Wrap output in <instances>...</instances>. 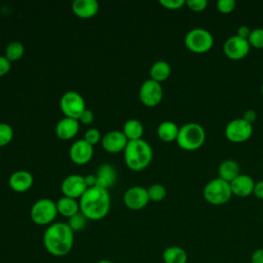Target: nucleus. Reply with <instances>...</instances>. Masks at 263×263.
<instances>
[{"label":"nucleus","instance_id":"1","mask_svg":"<svg viewBox=\"0 0 263 263\" xmlns=\"http://www.w3.org/2000/svg\"><path fill=\"white\" fill-rule=\"evenodd\" d=\"M43 246L52 256L62 257L69 254L74 245V231L67 223L53 222L43 233Z\"/></svg>","mask_w":263,"mask_h":263},{"label":"nucleus","instance_id":"2","mask_svg":"<svg viewBox=\"0 0 263 263\" xmlns=\"http://www.w3.org/2000/svg\"><path fill=\"white\" fill-rule=\"evenodd\" d=\"M80 212L87 220L98 221L105 218L111 208V197L107 189L95 186L87 188L79 198Z\"/></svg>","mask_w":263,"mask_h":263},{"label":"nucleus","instance_id":"3","mask_svg":"<svg viewBox=\"0 0 263 263\" xmlns=\"http://www.w3.org/2000/svg\"><path fill=\"white\" fill-rule=\"evenodd\" d=\"M123 155L125 165L132 171L139 172L149 166L152 161L153 150L148 142L140 139L128 141Z\"/></svg>","mask_w":263,"mask_h":263},{"label":"nucleus","instance_id":"4","mask_svg":"<svg viewBox=\"0 0 263 263\" xmlns=\"http://www.w3.org/2000/svg\"><path fill=\"white\" fill-rule=\"evenodd\" d=\"M205 138L206 133L202 125L196 122H188L180 127L176 142L185 151H195L204 144Z\"/></svg>","mask_w":263,"mask_h":263},{"label":"nucleus","instance_id":"5","mask_svg":"<svg viewBox=\"0 0 263 263\" xmlns=\"http://www.w3.org/2000/svg\"><path fill=\"white\" fill-rule=\"evenodd\" d=\"M59 215L57 203L50 198H40L35 201L30 210L33 223L39 226H49Z\"/></svg>","mask_w":263,"mask_h":263},{"label":"nucleus","instance_id":"6","mask_svg":"<svg viewBox=\"0 0 263 263\" xmlns=\"http://www.w3.org/2000/svg\"><path fill=\"white\" fill-rule=\"evenodd\" d=\"M232 196V191L230 188V183L222 180L221 178H216L206 183L203 188L204 199L213 205H222L230 200Z\"/></svg>","mask_w":263,"mask_h":263},{"label":"nucleus","instance_id":"7","mask_svg":"<svg viewBox=\"0 0 263 263\" xmlns=\"http://www.w3.org/2000/svg\"><path fill=\"white\" fill-rule=\"evenodd\" d=\"M185 46L193 53H205L214 45V37L203 28H194L187 32L185 36Z\"/></svg>","mask_w":263,"mask_h":263},{"label":"nucleus","instance_id":"8","mask_svg":"<svg viewBox=\"0 0 263 263\" xmlns=\"http://www.w3.org/2000/svg\"><path fill=\"white\" fill-rule=\"evenodd\" d=\"M60 109L65 117L77 119L81 113L86 109L85 101L83 97L74 90L66 91L60 99Z\"/></svg>","mask_w":263,"mask_h":263},{"label":"nucleus","instance_id":"9","mask_svg":"<svg viewBox=\"0 0 263 263\" xmlns=\"http://www.w3.org/2000/svg\"><path fill=\"white\" fill-rule=\"evenodd\" d=\"M225 137L232 143H243L253 135V124L246 121L242 117L230 120L224 130Z\"/></svg>","mask_w":263,"mask_h":263},{"label":"nucleus","instance_id":"10","mask_svg":"<svg viewBox=\"0 0 263 263\" xmlns=\"http://www.w3.org/2000/svg\"><path fill=\"white\" fill-rule=\"evenodd\" d=\"M163 97V89L159 82L152 79L145 80L139 90V98L143 105L146 107L157 106Z\"/></svg>","mask_w":263,"mask_h":263},{"label":"nucleus","instance_id":"11","mask_svg":"<svg viewBox=\"0 0 263 263\" xmlns=\"http://www.w3.org/2000/svg\"><path fill=\"white\" fill-rule=\"evenodd\" d=\"M250 44L248 39L238 37L237 35L227 38L223 44L224 54L233 61H238L248 55L250 52Z\"/></svg>","mask_w":263,"mask_h":263},{"label":"nucleus","instance_id":"12","mask_svg":"<svg viewBox=\"0 0 263 263\" xmlns=\"http://www.w3.org/2000/svg\"><path fill=\"white\" fill-rule=\"evenodd\" d=\"M87 190V186L84 180V176L72 174L67 176L61 184V191L64 196L78 199Z\"/></svg>","mask_w":263,"mask_h":263},{"label":"nucleus","instance_id":"13","mask_svg":"<svg viewBox=\"0 0 263 263\" xmlns=\"http://www.w3.org/2000/svg\"><path fill=\"white\" fill-rule=\"evenodd\" d=\"M149 201L147 188L143 186L129 187L123 194L124 205L133 211H139L146 208Z\"/></svg>","mask_w":263,"mask_h":263},{"label":"nucleus","instance_id":"14","mask_svg":"<svg viewBox=\"0 0 263 263\" xmlns=\"http://www.w3.org/2000/svg\"><path fill=\"white\" fill-rule=\"evenodd\" d=\"M93 152V146L88 144L84 139H80L72 144L69 156L73 163L77 165H84L91 160Z\"/></svg>","mask_w":263,"mask_h":263},{"label":"nucleus","instance_id":"15","mask_svg":"<svg viewBox=\"0 0 263 263\" xmlns=\"http://www.w3.org/2000/svg\"><path fill=\"white\" fill-rule=\"evenodd\" d=\"M127 143L128 140L124 136L123 132L117 129L107 132L101 140L103 149L109 153L123 152Z\"/></svg>","mask_w":263,"mask_h":263},{"label":"nucleus","instance_id":"16","mask_svg":"<svg viewBox=\"0 0 263 263\" xmlns=\"http://www.w3.org/2000/svg\"><path fill=\"white\" fill-rule=\"evenodd\" d=\"M34 183L33 175L26 170H18L13 172L9 179L8 185L12 191L23 193L31 189Z\"/></svg>","mask_w":263,"mask_h":263},{"label":"nucleus","instance_id":"17","mask_svg":"<svg viewBox=\"0 0 263 263\" xmlns=\"http://www.w3.org/2000/svg\"><path fill=\"white\" fill-rule=\"evenodd\" d=\"M55 135L62 141H69L75 138L79 130V121L70 117H63L55 124Z\"/></svg>","mask_w":263,"mask_h":263},{"label":"nucleus","instance_id":"18","mask_svg":"<svg viewBox=\"0 0 263 263\" xmlns=\"http://www.w3.org/2000/svg\"><path fill=\"white\" fill-rule=\"evenodd\" d=\"M99 7L97 0H75L72 3L73 13L76 17L81 20L95 17L99 11Z\"/></svg>","mask_w":263,"mask_h":263},{"label":"nucleus","instance_id":"19","mask_svg":"<svg viewBox=\"0 0 263 263\" xmlns=\"http://www.w3.org/2000/svg\"><path fill=\"white\" fill-rule=\"evenodd\" d=\"M255 187L254 180L245 174H239L233 181L230 182V188L232 191V195H236L238 197H247L253 194Z\"/></svg>","mask_w":263,"mask_h":263},{"label":"nucleus","instance_id":"20","mask_svg":"<svg viewBox=\"0 0 263 263\" xmlns=\"http://www.w3.org/2000/svg\"><path fill=\"white\" fill-rule=\"evenodd\" d=\"M97 177V186L109 189L116 181V171L110 163H102L95 173Z\"/></svg>","mask_w":263,"mask_h":263},{"label":"nucleus","instance_id":"21","mask_svg":"<svg viewBox=\"0 0 263 263\" xmlns=\"http://www.w3.org/2000/svg\"><path fill=\"white\" fill-rule=\"evenodd\" d=\"M218 174L219 178L230 183L240 174V168L235 160L226 159L220 163L218 167Z\"/></svg>","mask_w":263,"mask_h":263},{"label":"nucleus","instance_id":"22","mask_svg":"<svg viewBox=\"0 0 263 263\" xmlns=\"http://www.w3.org/2000/svg\"><path fill=\"white\" fill-rule=\"evenodd\" d=\"M179 129L180 127H178L175 122L171 120H165L157 126V136L162 142L171 143L177 140Z\"/></svg>","mask_w":263,"mask_h":263},{"label":"nucleus","instance_id":"23","mask_svg":"<svg viewBox=\"0 0 263 263\" xmlns=\"http://www.w3.org/2000/svg\"><path fill=\"white\" fill-rule=\"evenodd\" d=\"M55 203H57L58 213L68 219L74 216L75 214H77L78 212H80L79 201H77V199L63 196L59 198L55 201Z\"/></svg>","mask_w":263,"mask_h":263},{"label":"nucleus","instance_id":"24","mask_svg":"<svg viewBox=\"0 0 263 263\" xmlns=\"http://www.w3.org/2000/svg\"><path fill=\"white\" fill-rule=\"evenodd\" d=\"M164 263H187L188 254L180 246H170L162 253Z\"/></svg>","mask_w":263,"mask_h":263},{"label":"nucleus","instance_id":"25","mask_svg":"<svg viewBox=\"0 0 263 263\" xmlns=\"http://www.w3.org/2000/svg\"><path fill=\"white\" fill-rule=\"evenodd\" d=\"M172 73L171 65L165 61H156L152 64L149 70L150 79L156 81V82H162L166 80Z\"/></svg>","mask_w":263,"mask_h":263},{"label":"nucleus","instance_id":"26","mask_svg":"<svg viewBox=\"0 0 263 263\" xmlns=\"http://www.w3.org/2000/svg\"><path fill=\"white\" fill-rule=\"evenodd\" d=\"M122 132L128 141H136L142 139L144 126L138 119H128L124 122Z\"/></svg>","mask_w":263,"mask_h":263},{"label":"nucleus","instance_id":"27","mask_svg":"<svg viewBox=\"0 0 263 263\" xmlns=\"http://www.w3.org/2000/svg\"><path fill=\"white\" fill-rule=\"evenodd\" d=\"M24 52H25L24 45L18 41H12L7 44L4 55L9 62L13 63L21 60L24 55Z\"/></svg>","mask_w":263,"mask_h":263},{"label":"nucleus","instance_id":"28","mask_svg":"<svg viewBox=\"0 0 263 263\" xmlns=\"http://www.w3.org/2000/svg\"><path fill=\"white\" fill-rule=\"evenodd\" d=\"M147 191L150 201L159 202L166 197V189L161 184H153L149 188H147Z\"/></svg>","mask_w":263,"mask_h":263},{"label":"nucleus","instance_id":"29","mask_svg":"<svg viewBox=\"0 0 263 263\" xmlns=\"http://www.w3.org/2000/svg\"><path fill=\"white\" fill-rule=\"evenodd\" d=\"M87 221H88L87 218L81 212H78L77 214H75L74 216H72L71 218L68 219L67 224L75 232V231L83 230L87 224Z\"/></svg>","mask_w":263,"mask_h":263},{"label":"nucleus","instance_id":"30","mask_svg":"<svg viewBox=\"0 0 263 263\" xmlns=\"http://www.w3.org/2000/svg\"><path fill=\"white\" fill-rule=\"evenodd\" d=\"M14 136V132L11 125L5 122H0V147L8 145Z\"/></svg>","mask_w":263,"mask_h":263},{"label":"nucleus","instance_id":"31","mask_svg":"<svg viewBox=\"0 0 263 263\" xmlns=\"http://www.w3.org/2000/svg\"><path fill=\"white\" fill-rule=\"evenodd\" d=\"M250 46L255 48H263V28H257L251 30V33L248 37Z\"/></svg>","mask_w":263,"mask_h":263},{"label":"nucleus","instance_id":"32","mask_svg":"<svg viewBox=\"0 0 263 263\" xmlns=\"http://www.w3.org/2000/svg\"><path fill=\"white\" fill-rule=\"evenodd\" d=\"M83 139L88 143L90 144L91 146H95L96 144H98L99 142H101L102 140V135L100 133L99 129L95 128V127H91V128H88L85 134H84V137Z\"/></svg>","mask_w":263,"mask_h":263},{"label":"nucleus","instance_id":"33","mask_svg":"<svg viewBox=\"0 0 263 263\" xmlns=\"http://www.w3.org/2000/svg\"><path fill=\"white\" fill-rule=\"evenodd\" d=\"M235 6H236V2L234 0H218L217 1V9L224 14L232 12Z\"/></svg>","mask_w":263,"mask_h":263},{"label":"nucleus","instance_id":"34","mask_svg":"<svg viewBox=\"0 0 263 263\" xmlns=\"http://www.w3.org/2000/svg\"><path fill=\"white\" fill-rule=\"evenodd\" d=\"M208 4L209 3L206 0H188V1H186L187 7L194 12L203 11L208 7Z\"/></svg>","mask_w":263,"mask_h":263},{"label":"nucleus","instance_id":"35","mask_svg":"<svg viewBox=\"0 0 263 263\" xmlns=\"http://www.w3.org/2000/svg\"><path fill=\"white\" fill-rule=\"evenodd\" d=\"M159 3L168 10H177L186 5L185 0H160Z\"/></svg>","mask_w":263,"mask_h":263},{"label":"nucleus","instance_id":"36","mask_svg":"<svg viewBox=\"0 0 263 263\" xmlns=\"http://www.w3.org/2000/svg\"><path fill=\"white\" fill-rule=\"evenodd\" d=\"M93 120H95V114H93V112L91 110H89L87 108L81 113V115L78 118L79 123H82L84 125L91 124L93 122Z\"/></svg>","mask_w":263,"mask_h":263},{"label":"nucleus","instance_id":"37","mask_svg":"<svg viewBox=\"0 0 263 263\" xmlns=\"http://www.w3.org/2000/svg\"><path fill=\"white\" fill-rule=\"evenodd\" d=\"M11 69V62H9L5 55H0V77L5 76Z\"/></svg>","mask_w":263,"mask_h":263},{"label":"nucleus","instance_id":"38","mask_svg":"<svg viewBox=\"0 0 263 263\" xmlns=\"http://www.w3.org/2000/svg\"><path fill=\"white\" fill-rule=\"evenodd\" d=\"M251 263H263V248L257 249L252 253Z\"/></svg>","mask_w":263,"mask_h":263},{"label":"nucleus","instance_id":"39","mask_svg":"<svg viewBox=\"0 0 263 263\" xmlns=\"http://www.w3.org/2000/svg\"><path fill=\"white\" fill-rule=\"evenodd\" d=\"M253 194L259 198V199H263V180L259 181L257 183H255V187H254V191Z\"/></svg>","mask_w":263,"mask_h":263},{"label":"nucleus","instance_id":"40","mask_svg":"<svg viewBox=\"0 0 263 263\" xmlns=\"http://www.w3.org/2000/svg\"><path fill=\"white\" fill-rule=\"evenodd\" d=\"M242 118H243L246 121H248V122H250V123L253 124V122H254V121L256 120V118H257V114H256V112H255L254 110L249 109V110H247V111L243 113Z\"/></svg>","mask_w":263,"mask_h":263},{"label":"nucleus","instance_id":"41","mask_svg":"<svg viewBox=\"0 0 263 263\" xmlns=\"http://www.w3.org/2000/svg\"><path fill=\"white\" fill-rule=\"evenodd\" d=\"M250 33H251V30H250L247 26L241 25L240 27H238V29H237V34H236V35H237L238 37H240V38L248 39Z\"/></svg>","mask_w":263,"mask_h":263},{"label":"nucleus","instance_id":"42","mask_svg":"<svg viewBox=\"0 0 263 263\" xmlns=\"http://www.w3.org/2000/svg\"><path fill=\"white\" fill-rule=\"evenodd\" d=\"M84 180H85V183H86L87 188L97 186V177H96V174H88V175L84 176Z\"/></svg>","mask_w":263,"mask_h":263},{"label":"nucleus","instance_id":"43","mask_svg":"<svg viewBox=\"0 0 263 263\" xmlns=\"http://www.w3.org/2000/svg\"><path fill=\"white\" fill-rule=\"evenodd\" d=\"M97 263H113V262H111L110 260H106V259H103V260H100V261H98Z\"/></svg>","mask_w":263,"mask_h":263},{"label":"nucleus","instance_id":"44","mask_svg":"<svg viewBox=\"0 0 263 263\" xmlns=\"http://www.w3.org/2000/svg\"><path fill=\"white\" fill-rule=\"evenodd\" d=\"M261 92H262V96H263V83H262V85H261Z\"/></svg>","mask_w":263,"mask_h":263}]
</instances>
